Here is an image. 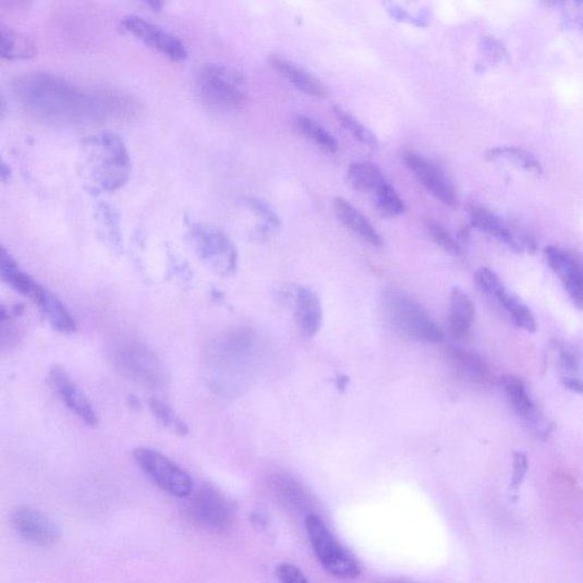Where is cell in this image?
Wrapping results in <instances>:
<instances>
[{"instance_id":"cell-9","label":"cell","mask_w":583,"mask_h":583,"mask_svg":"<svg viewBox=\"0 0 583 583\" xmlns=\"http://www.w3.org/2000/svg\"><path fill=\"white\" fill-rule=\"evenodd\" d=\"M121 25L126 33L171 61L184 62L189 57L184 42L154 22L137 15H126L121 20Z\"/></svg>"},{"instance_id":"cell-43","label":"cell","mask_w":583,"mask_h":583,"mask_svg":"<svg viewBox=\"0 0 583 583\" xmlns=\"http://www.w3.org/2000/svg\"><path fill=\"white\" fill-rule=\"evenodd\" d=\"M580 24H581V29H582V32H583V14H582V16H581Z\"/></svg>"},{"instance_id":"cell-1","label":"cell","mask_w":583,"mask_h":583,"mask_svg":"<svg viewBox=\"0 0 583 583\" xmlns=\"http://www.w3.org/2000/svg\"><path fill=\"white\" fill-rule=\"evenodd\" d=\"M12 90L19 105L29 114L59 124L98 121L117 112L121 106V99L113 94L42 72L19 75L12 82Z\"/></svg>"},{"instance_id":"cell-31","label":"cell","mask_w":583,"mask_h":583,"mask_svg":"<svg viewBox=\"0 0 583 583\" xmlns=\"http://www.w3.org/2000/svg\"><path fill=\"white\" fill-rule=\"evenodd\" d=\"M333 112L337 120L342 126H344V130L348 131L354 138L368 147L377 146L378 142L375 134L357 118H354L352 114L339 107H336Z\"/></svg>"},{"instance_id":"cell-30","label":"cell","mask_w":583,"mask_h":583,"mask_svg":"<svg viewBox=\"0 0 583 583\" xmlns=\"http://www.w3.org/2000/svg\"><path fill=\"white\" fill-rule=\"evenodd\" d=\"M295 129L304 136L319 145L329 154H336L338 150V141L326 131L324 126L309 117H296L294 120Z\"/></svg>"},{"instance_id":"cell-16","label":"cell","mask_w":583,"mask_h":583,"mask_svg":"<svg viewBox=\"0 0 583 583\" xmlns=\"http://www.w3.org/2000/svg\"><path fill=\"white\" fill-rule=\"evenodd\" d=\"M544 255L574 306L583 311V260L574 253L555 245L546 246Z\"/></svg>"},{"instance_id":"cell-38","label":"cell","mask_w":583,"mask_h":583,"mask_svg":"<svg viewBox=\"0 0 583 583\" xmlns=\"http://www.w3.org/2000/svg\"><path fill=\"white\" fill-rule=\"evenodd\" d=\"M276 578L280 583H309L306 575L291 563L278 566L276 568Z\"/></svg>"},{"instance_id":"cell-19","label":"cell","mask_w":583,"mask_h":583,"mask_svg":"<svg viewBox=\"0 0 583 583\" xmlns=\"http://www.w3.org/2000/svg\"><path fill=\"white\" fill-rule=\"evenodd\" d=\"M554 350L562 385L583 394V352L563 342H555Z\"/></svg>"},{"instance_id":"cell-24","label":"cell","mask_w":583,"mask_h":583,"mask_svg":"<svg viewBox=\"0 0 583 583\" xmlns=\"http://www.w3.org/2000/svg\"><path fill=\"white\" fill-rule=\"evenodd\" d=\"M243 205L258 219L255 236L259 241H267L280 231L282 221L270 203L262 197L250 196L243 199Z\"/></svg>"},{"instance_id":"cell-26","label":"cell","mask_w":583,"mask_h":583,"mask_svg":"<svg viewBox=\"0 0 583 583\" xmlns=\"http://www.w3.org/2000/svg\"><path fill=\"white\" fill-rule=\"evenodd\" d=\"M347 180L352 189L374 194L387 182L381 169L365 161L351 163L347 172Z\"/></svg>"},{"instance_id":"cell-36","label":"cell","mask_w":583,"mask_h":583,"mask_svg":"<svg viewBox=\"0 0 583 583\" xmlns=\"http://www.w3.org/2000/svg\"><path fill=\"white\" fill-rule=\"evenodd\" d=\"M481 48H483L486 60L490 64L509 61V53H507L505 46L494 37L484 38Z\"/></svg>"},{"instance_id":"cell-7","label":"cell","mask_w":583,"mask_h":583,"mask_svg":"<svg viewBox=\"0 0 583 583\" xmlns=\"http://www.w3.org/2000/svg\"><path fill=\"white\" fill-rule=\"evenodd\" d=\"M192 244L199 259L220 275L235 271L238 250L227 234L214 226L196 222L190 227Z\"/></svg>"},{"instance_id":"cell-33","label":"cell","mask_w":583,"mask_h":583,"mask_svg":"<svg viewBox=\"0 0 583 583\" xmlns=\"http://www.w3.org/2000/svg\"><path fill=\"white\" fill-rule=\"evenodd\" d=\"M374 196L377 209L388 217H397L405 211L401 197L388 182L379 187Z\"/></svg>"},{"instance_id":"cell-35","label":"cell","mask_w":583,"mask_h":583,"mask_svg":"<svg viewBox=\"0 0 583 583\" xmlns=\"http://www.w3.org/2000/svg\"><path fill=\"white\" fill-rule=\"evenodd\" d=\"M97 221L104 227L108 236L113 239L116 244L120 241L119 216L117 211L107 205H101L97 209Z\"/></svg>"},{"instance_id":"cell-11","label":"cell","mask_w":583,"mask_h":583,"mask_svg":"<svg viewBox=\"0 0 583 583\" xmlns=\"http://www.w3.org/2000/svg\"><path fill=\"white\" fill-rule=\"evenodd\" d=\"M472 224L478 231L484 232L515 252H535L537 244L523 228L513 226L511 222L502 219L491 210L472 205L469 208Z\"/></svg>"},{"instance_id":"cell-29","label":"cell","mask_w":583,"mask_h":583,"mask_svg":"<svg viewBox=\"0 0 583 583\" xmlns=\"http://www.w3.org/2000/svg\"><path fill=\"white\" fill-rule=\"evenodd\" d=\"M0 276L9 287L25 296H29L36 284L34 278L21 269L4 246L0 251Z\"/></svg>"},{"instance_id":"cell-10","label":"cell","mask_w":583,"mask_h":583,"mask_svg":"<svg viewBox=\"0 0 583 583\" xmlns=\"http://www.w3.org/2000/svg\"><path fill=\"white\" fill-rule=\"evenodd\" d=\"M475 281L481 290L498 302L519 328L529 333L537 331V320L534 314L518 295L506 289L494 270L479 268L475 274Z\"/></svg>"},{"instance_id":"cell-41","label":"cell","mask_w":583,"mask_h":583,"mask_svg":"<svg viewBox=\"0 0 583 583\" xmlns=\"http://www.w3.org/2000/svg\"><path fill=\"white\" fill-rule=\"evenodd\" d=\"M349 385V378L344 375L339 376L337 387L339 390H344Z\"/></svg>"},{"instance_id":"cell-18","label":"cell","mask_w":583,"mask_h":583,"mask_svg":"<svg viewBox=\"0 0 583 583\" xmlns=\"http://www.w3.org/2000/svg\"><path fill=\"white\" fill-rule=\"evenodd\" d=\"M29 297L57 331L63 335H71L75 331L77 324H75L64 303L52 291L36 282Z\"/></svg>"},{"instance_id":"cell-40","label":"cell","mask_w":583,"mask_h":583,"mask_svg":"<svg viewBox=\"0 0 583 583\" xmlns=\"http://www.w3.org/2000/svg\"><path fill=\"white\" fill-rule=\"evenodd\" d=\"M10 177H11V169L3 161L2 166H0V179H2L3 182H8V180H10Z\"/></svg>"},{"instance_id":"cell-27","label":"cell","mask_w":583,"mask_h":583,"mask_svg":"<svg viewBox=\"0 0 583 583\" xmlns=\"http://www.w3.org/2000/svg\"><path fill=\"white\" fill-rule=\"evenodd\" d=\"M35 44L2 24L0 28V56L8 60H28L37 56Z\"/></svg>"},{"instance_id":"cell-15","label":"cell","mask_w":583,"mask_h":583,"mask_svg":"<svg viewBox=\"0 0 583 583\" xmlns=\"http://www.w3.org/2000/svg\"><path fill=\"white\" fill-rule=\"evenodd\" d=\"M12 524L19 536L36 546H54L61 538L56 522L32 506H20L12 514Z\"/></svg>"},{"instance_id":"cell-32","label":"cell","mask_w":583,"mask_h":583,"mask_svg":"<svg viewBox=\"0 0 583 583\" xmlns=\"http://www.w3.org/2000/svg\"><path fill=\"white\" fill-rule=\"evenodd\" d=\"M149 408L158 422L172 430V433L181 436L189 434L186 424L175 414L170 404L162 400L154 399L150 400Z\"/></svg>"},{"instance_id":"cell-8","label":"cell","mask_w":583,"mask_h":583,"mask_svg":"<svg viewBox=\"0 0 583 583\" xmlns=\"http://www.w3.org/2000/svg\"><path fill=\"white\" fill-rule=\"evenodd\" d=\"M134 459L146 476L165 493L185 498L192 494L191 476L163 453L149 449L137 448Z\"/></svg>"},{"instance_id":"cell-3","label":"cell","mask_w":583,"mask_h":583,"mask_svg":"<svg viewBox=\"0 0 583 583\" xmlns=\"http://www.w3.org/2000/svg\"><path fill=\"white\" fill-rule=\"evenodd\" d=\"M196 87L201 99L220 112L236 111L246 100L242 74L222 64L203 65L196 74Z\"/></svg>"},{"instance_id":"cell-42","label":"cell","mask_w":583,"mask_h":583,"mask_svg":"<svg viewBox=\"0 0 583 583\" xmlns=\"http://www.w3.org/2000/svg\"><path fill=\"white\" fill-rule=\"evenodd\" d=\"M145 4L154 11H160L163 5V3L155 2V0H151V2H146Z\"/></svg>"},{"instance_id":"cell-21","label":"cell","mask_w":583,"mask_h":583,"mask_svg":"<svg viewBox=\"0 0 583 583\" xmlns=\"http://www.w3.org/2000/svg\"><path fill=\"white\" fill-rule=\"evenodd\" d=\"M296 319L304 336L313 338L319 332L323 324V308L318 295L311 288L297 289Z\"/></svg>"},{"instance_id":"cell-13","label":"cell","mask_w":583,"mask_h":583,"mask_svg":"<svg viewBox=\"0 0 583 583\" xmlns=\"http://www.w3.org/2000/svg\"><path fill=\"white\" fill-rule=\"evenodd\" d=\"M193 521L207 530L221 532L230 527L233 513L230 503L216 489H201L189 505Z\"/></svg>"},{"instance_id":"cell-2","label":"cell","mask_w":583,"mask_h":583,"mask_svg":"<svg viewBox=\"0 0 583 583\" xmlns=\"http://www.w3.org/2000/svg\"><path fill=\"white\" fill-rule=\"evenodd\" d=\"M132 159L124 142L113 133H99L86 138L80 148L78 174L92 194L120 190L129 182Z\"/></svg>"},{"instance_id":"cell-12","label":"cell","mask_w":583,"mask_h":583,"mask_svg":"<svg viewBox=\"0 0 583 583\" xmlns=\"http://www.w3.org/2000/svg\"><path fill=\"white\" fill-rule=\"evenodd\" d=\"M501 385L514 414L532 434L542 440H547L552 434L554 425L531 399L522 379L513 375H506L501 378Z\"/></svg>"},{"instance_id":"cell-6","label":"cell","mask_w":583,"mask_h":583,"mask_svg":"<svg viewBox=\"0 0 583 583\" xmlns=\"http://www.w3.org/2000/svg\"><path fill=\"white\" fill-rule=\"evenodd\" d=\"M306 526L317 560L329 574L343 580H352L361 575L357 560L342 546L319 517L307 515Z\"/></svg>"},{"instance_id":"cell-22","label":"cell","mask_w":583,"mask_h":583,"mask_svg":"<svg viewBox=\"0 0 583 583\" xmlns=\"http://www.w3.org/2000/svg\"><path fill=\"white\" fill-rule=\"evenodd\" d=\"M269 63L301 93L313 97H320L324 95L325 88L321 82L309 71L304 70L281 57H271Z\"/></svg>"},{"instance_id":"cell-37","label":"cell","mask_w":583,"mask_h":583,"mask_svg":"<svg viewBox=\"0 0 583 583\" xmlns=\"http://www.w3.org/2000/svg\"><path fill=\"white\" fill-rule=\"evenodd\" d=\"M529 469L527 456L522 451H515L513 454V474L511 481V489L513 494L518 495L521 489Z\"/></svg>"},{"instance_id":"cell-20","label":"cell","mask_w":583,"mask_h":583,"mask_svg":"<svg viewBox=\"0 0 583 583\" xmlns=\"http://www.w3.org/2000/svg\"><path fill=\"white\" fill-rule=\"evenodd\" d=\"M333 207L339 220L347 226L350 231L356 233L373 246H384L385 241L381 234L375 230V227L367 217L356 207H353L347 199L341 197L335 199Z\"/></svg>"},{"instance_id":"cell-39","label":"cell","mask_w":583,"mask_h":583,"mask_svg":"<svg viewBox=\"0 0 583 583\" xmlns=\"http://www.w3.org/2000/svg\"><path fill=\"white\" fill-rule=\"evenodd\" d=\"M386 8L389 14L397 21L410 22L414 25H417V27H425L427 24V19L423 16H413L411 13L397 4L388 3L386 4Z\"/></svg>"},{"instance_id":"cell-28","label":"cell","mask_w":583,"mask_h":583,"mask_svg":"<svg viewBox=\"0 0 583 583\" xmlns=\"http://www.w3.org/2000/svg\"><path fill=\"white\" fill-rule=\"evenodd\" d=\"M486 158L489 161H509L518 168H521L524 171L537 177L544 173V169L539 160L523 148L513 146L494 147L487 151Z\"/></svg>"},{"instance_id":"cell-25","label":"cell","mask_w":583,"mask_h":583,"mask_svg":"<svg viewBox=\"0 0 583 583\" xmlns=\"http://www.w3.org/2000/svg\"><path fill=\"white\" fill-rule=\"evenodd\" d=\"M450 360L464 376L475 384L485 385L491 379V372L483 357L461 348L449 349Z\"/></svg>"},{"instance_id":"cell-4","label":"cell","mask_w":583,"mask_h":583,"mask_svg":"<svg viewBox=\"0 0 583 583\" xmlns=\"http://www.w3.org/2000/svg\"><path fill=\"white\" fill-rule=\"evenodd\" d=\"M116 367L132 381L150 390H161L168 384V372L154 350L136 340H123L112 350Z\"/></svg>"},{"instance_id":"cell-17","label":"cell","mask_w":583,"mask_h":583,"mask_svg":"<svg viewBox=\"0 0 583 583\" xmlns=\"http://www.w3.org/2000/svg\"><path fill=\"white\" fill-rule=\"evenodd\" d=\"M49 381L65 408L75 416L88 426L98 423L97 414L88 398L62 367L54 366L50 369Z\"/></svg>"},{"instance_id":"cell-14","label":"cell","mask_w":583,"mask_h":583,"mask_svg":"<svg viewBox=\"0 0 583 583\" xmlns=\"http://www.w3.org/2000/svg\"><path fill=\"white\" fill-rule=\"evenodd\" d=\"M402 160L421 184L447 207L458 205V193L444 170L414 150H404Z\"/></svg>"},{"instance_id":"cell-23","label":"cell","mask_w":583,"mask_h":583,"mask_svg":"<svg viewBox=\"0 0 583 583\" xmlns=\"http://www.w3.org/2000/svg\"><path fill=\"white\" fill-rule=\"evenodd\" d=\"M474 319V304L471 297L460 288L451 292L450 332L454 338L466 339L471 333Z\"/></svg>"},{"instance_id":"cell-34","label":"cell","mask_w":583,"mask_h":583,"mask_svg":"<svg viewBox=\"0 0 583 583\" xmlns=\"http://www.w3.org/2000/svg\"><path fill=\"white\" fill-rule=\"evenodd\" d=\"M426 230L430 239L438 244L449 255L460 257L462 255V246L458 240H454L444 226L436 221H427Z\"/></svg>"},{"instance_id":"cell-5","label":"cell","mask_w":583,"mask_h":583,"mask_svg":"<svg viewBox=\"0 0 583 583\" xmlns=\"http://www.w3.org/2000/svg\"><path fill=\"white\" fill-rule=\"evenodd\" d=\"M385 307L391 325L402 337L427 344L444 340L441 329L414 297L393 292L388 294Z\"/></svg>"}]
</instances>
